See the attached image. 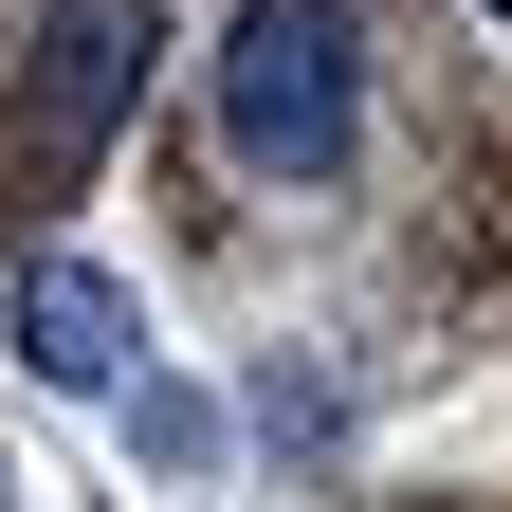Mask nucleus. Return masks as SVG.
<instances>
[{
	"label": "nucleus",
	"mask_w": 512,
	"mask_h": 512,
	"mask_svg": "<svg viewBox=\"0 0 512 512\" xmlns=\"http://www.w3.org/2000/svg\"><path fill=\"white\" fill-rule=\"evenodd\" d=\"M128 421H147V458H165V476H202V458H220V403H202V384H147Z\"/></svg>",
	"instance_id": "obj_4"
},
{
	"label": "nucleus",
	"mask_w": 512,
	"mask_h": 512,
	"mask_svg": "<svg viewBox=\"0 0 512 512\" xmlns=\"http://www.w3.org/2000/svg\"><path fill=\"white\" fill-rule=\"evenodd\" d=\"M494 19H512V0H494Z\"/></svg>",
	"instance_id": "obj_6"
},
{
	"label": "nucleus",
	"mask_w": 512,
	"mask_h": 512,
	"mask_svg": "<svg viewBox=\"0 0 512 512\" xmlns=\"http://www.w3.org/2000/svg\"><path fill=\"white\" fill-rule=\"evenodd\" d=\"M128 348H147V311H128V275H92V256H19V366L74 384V403H110Z\"/></svg>",
	"instance_id": "obj_3"
},
{
	"label": "nucleus",
	"mask_w": 512,
	"mask_h": 512,
	"mask_svg": "<svg viewBox=\"0 0 512 512\" xmlns=\"http://www.w3.org/2000/svg\"><path fill=\"white\" fill-rule=\"evenodd\" d=\"M220 147L256 183H330L366 147V19L348 0H238V37H220Z\"/></svg>",
	"instance_id": "obj_1"
},
{
	"label": "nucleus",
	"mask_w": 512,
	"mask_h": 512,
	"mask_svg": "<svg viewBox=\"0 0 512 512\" xmlns=\"http://www.w3.org/2000/svg\"><path fill=\"white\" fill-rule=\"evenodd\" d=\"M0 512H19V476H0Z\"/></svg>",
	"instance_id": "obj_5"
},
{
	"label": "nucleus",
	"mask_w": 512,
	"mask_h": 512,
	"mask_svg": "<svg viewBox=\"0 0 512 512\" xmlns=\"http://www.w3.org/2000/svg\"><path fill=\"white\" fill-rule=\"evenodd\" d=\"M165 19L147 0H37V92H19V165L37 183H92V147L128 128V92H147Z\"/></svg>",
	"instance_id": "obj_2"
}]
</instances>
